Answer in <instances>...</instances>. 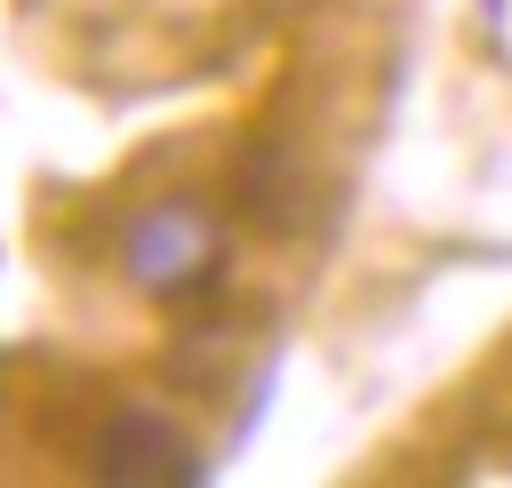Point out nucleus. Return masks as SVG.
Wrapping results in <instances>:
<instances>
[{
  "mask_svg": "<svg viewBox=\"0 0 512 488\" xmlns=\"http://www.w3.org/2000/svg\"><path fill=\"white\" fill-rule=\"evenodd\" d=\"M120 264L144 296H200L224 264V224L200 200H152L120 232Z\"/></svg>",
  "mask_w": 512,
  "mask_h": 488,
  "instance_id": "1",
  "label": "nucleus"
},
{
  "mask_svg": "<svg viewBox=\"0 0 512 488\" xmlns=\"http://www.w3.org/2000/svg\"><path fill=\"white\" fill-rule=\"evenodd\" d=\"M200 448L160 416V408H120L104 432H96V480L112 488H184L200 480Z\"/></svg>",
  "mask_w": 512,
  "mask_h": 488,
  "instance_id": "2",
  "label": "nucleus"
},
{
  "mask_svg": "<svg viewBox=\"0 0 512 488\" xmlns=\"http://www.w3.org/2000/svg\"><path fill=\"white\" fill-rule=\"evenodd\" d=\"M480 8H488V24H496V16H504V0H480Z\"/></svg>",
  "mask_w": 512,
  "mask_h": 488,
  "instance_id": "3",
  "label": "nucleus"
}]
</instances>
